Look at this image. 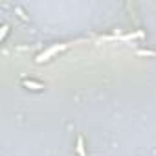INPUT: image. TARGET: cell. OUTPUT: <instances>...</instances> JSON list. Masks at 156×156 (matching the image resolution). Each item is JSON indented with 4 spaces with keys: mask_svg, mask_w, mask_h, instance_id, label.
<instances>
[{
    "mask_svg": "<svg viewBox=\"0 0 156 156\" xmlns=\"http://www.w3.org/2000/svg\"><path fill=\"white\" fill-rule=\"evenodd\" d=\"M77 151H79V156H85V151H83V140L79 138V141H77Z\"/></svg>",
    "mask_w": 156,
    "mask_h": 156,
    "instance_id": "1",
    "label": "cell"
}]
</instances>
